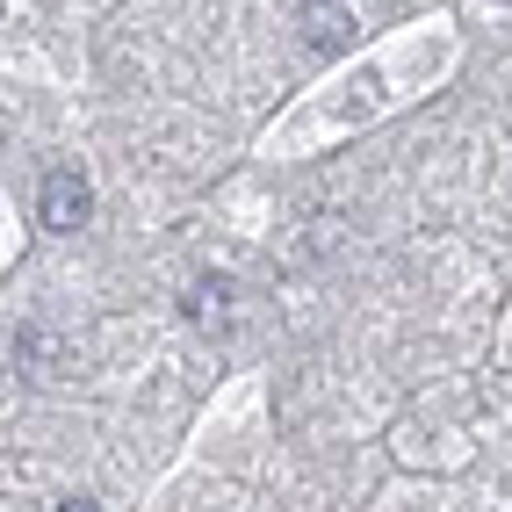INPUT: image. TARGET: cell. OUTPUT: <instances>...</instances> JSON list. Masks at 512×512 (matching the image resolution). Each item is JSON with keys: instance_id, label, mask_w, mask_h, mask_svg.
<instances>
[{"instance_id": "obj_1", "label": "cell", "mask_w": 512, "mask_h": 512, "mask_svg": "<svg viewBox=\"0 0 512 512\" xmlns=\"http://www.w3.org/2000/svg\"><path fill=\"white\" fill-rule=\"evenodd\" d=\"M87 210H94L87 174H80V166H51L44 188H37V224H44V231H80Z\"/></svg>"}, {"instance_id": "obj_2", "label": "cell", "mask_w": 512, "mask_h": 512, "mask_svg": "<svg viewBox=\"0 0 512 512\" xmlns=\"http://www.w3.org/2000/svg\"><path fill=\"white\" fill-rule=\"evenodd\" d=\"M238 311H246V289H238L231 275H195L188 296H181V318L202 325V332H231Z\"/></svg>"}, {"instance_id": "obj_3", "label": "cell", "mask_w": 512, "mask_h": 512, "mask_svg": "<svg viewBox=\"0 0 512 512\" xmlns=\"http://www.w3.org/2000/svg\"><path fill=\"white\" fill-rule=\"evenodd\" d=\"M296 22H303V37L318 51H347L354 44V15L339 8V0H296Z\"/></svg>"}]
</instances>
